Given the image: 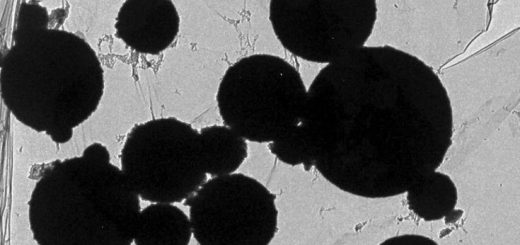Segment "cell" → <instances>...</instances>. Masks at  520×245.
I'll return each instance as SVG.
<instances>
[{
    "instance_id": "1",
    "label": "cell",
    "mask_w": 520,
    "mask_h": 245,
    "mask_svg": "<svg viewBox=\"0 0 520 245\" xmlns=\"http://www.w3.org/2000/svg\"><path fill=\"white\" fill-rule=\"evenodd\" d=\"M307 91L300 73L282 57L257 53L233 63L217 91L224 124L247 141L270 143L301 122Z\"/></svg>"
},
{
    "instance_id": "2",
    "label": "cell",
    "mask_w": 520,
    "mask_h": 245,
    "mask_svg": "<svg viewBox=\"0 0 520 245\" xmlns=\"http://www.w3.org/2000/svg\"><path fill=\"white\" fill-rule=\"evenodd\" d=\"M185 205L200 245H268L278 230L276 196L242 173L213 177Z\"/></svg>"
},
{
    "instance_id": "3",
    "label": "cell",
    "mask_w": 520,
    "mask_h": 245,
    "mask_svg": "<svg viewBox=\"0 0 520 245\" xmlns=\"http://www.w3.org/2000/svg\"><path fill=\"white\" fill-rule=\"evenodd\" d=\"M269 21L281 45L313 62H333L362 45L372 23L370 2H269Z\"/></svg>"
},
{
    "instance_id": "4",
    "label": "cell",
    "mask_w": 520,
    "mask_h": 245,
    "mask_svg": "<svg viewBox=\"0 0 520 245\" xmlns=\"http://www.w3.org/2000/svg\"><path fill=\"white\" fill-rule=\"evenodd\" d=\"M138 188L144 200L181 202L205 182L200 133L176 118L149 121L137 128Z\"/></svg>"
},
{
    "instance_id": "5",
    "label": "cell",
    "mask_w": 520,
    "mask_h": 245,
    "mask_svg": "<svg viewBox=\"0 0 520 245\" xmlns=\"http://www.w3.org/2000/svg\"><path fill=\"white\" fill-rule=\"evenodd\" d=\"M190 218L171 203L151 204L139 214L135 243L187 245L192 235Z\"/></svg>"
},
{
    "instance_id": "6",
    "label": "cell",
    "mask_w": 520,
    "mask_h": 245,
    "mask_svg": "<svg viewBox=\"0 0 520 245\" xmlns=\"http://www.w3.org/2000/svg\"><path fill=\"white\" fill-rule=\"evenodd\" d=\"M200 137L206 173L213 177L235 173L248 157L247 140L226 125L202 128Z\"/></svg>"
},
{
    "instance_id": "7",
    "label": "cell",
    "mask_w": 520,
    "mask_h": 245,
    "mask_svg": "<svg viewBox=\"0 0 520 245\" xmlns=\"http://www.w3.org/2000/svg\"><path fill=\"white\" fill-rule=\"evenodd\" d=\"M269 151L288 165L303 164L307 169L314 164L311 149L304 130L298 125L289 135L268 143Z\"/></svg>"
}]
</instances>
